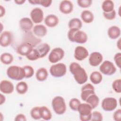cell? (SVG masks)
I'll use <instances>...</instances> for the list:
<instances>
[{
	"label": "cell",
	"mask_w": 121,
	"mask_h": 121,
	"mask_svg": "<svg viewBox=\"0 0 121 121\" xmlns=\"http://www.w3.org/2000/svg\"><path fill=\"white\" fill-rule=\"evenodd\" d=\"M92 108L87 103H80L78 108L80 120L82 121H88L91 119Z\"/></svg>",
	"instance_id": "5"
},
{
	"label": "cell",
	"mask_w": 121,
	"mask_h": 121,
	"mask_svg": "<svg viewBox=\"0 0 121 121\" xmlns=\"http://www.w3.org/2000/svg\"><path fill=\"white\" fill-rule=\"evenodd\" d=\"M100 71L106 75H112L116 71V68L112 62L109 60L104 61L99 67Z\"/></svg>",
	"instance_id": "9"
},
{
	"label": "cell",
	"mask_w": 121,
	"mask_h": 121,
	"mask_svg": "<svg viewBox=\"0 0 121 121\" xmlns=\"http://www.w3.org/2000/svg\"><path fill=\"white\" fill-rule=\"evenodd\" d=\"M103 120V115L98 111H94L92 112L91 119L92 121H101Z\"/></svg>",
	"instance_id": "38"
},
{
	"label": "cell",
	"mask_w": 121,
	"mask_h": 121,
	"mask_svg": "<svg viewBox=\"0 0 121 121\" xmlns=\"http://www.w3.org/2000/svg\"><path fill=\"white\" fill-rule=\"evenodd\" d=\"M34 34L38 37H43L47 33V29L45 26L43 25H37L33 28Z\"/></svg>",
	"instance_id": "22"
},
{
	"label": "cell",
	"mask_w": 121,
	"mask_h": 121,
	"mask_svg": "<svg viewBox=\"0 0 121 121\" xmlns=\"http://www.w3.org/2000/svg\"><path fill=\"white\" fill-rule=\"evenodd\" d=\"M68 37L69 41L78 43H84L87 41V35L84 31L79 29H69L68 33Z\"/></svg>",
	"instance_id": "2"
},
{
	"label": "cell",
	"mask_w": 121,
	"mask_h": 121,
	"mask_svg": "<svg viewBox=\"0 0 121 121\" xmlns=\"http://www.w3.org/2000/svg\"><path fill=\"white\" fill-rule=\"evenodd\" d=\"M14 89L13 84L9 81L7 80H3L0 83V91L6 94H9L12 93Z\"/></svg>",
	"instance_id": "16"
},
{
	"label": "cell",
	"mask_w": 121,
	"mask_h": 121,
	"mask_svg": "<svg viewBox=\"0 0 121 121\" xmlns=\"http://www.w3.org/2000/svg\"><path fill=\"white\" fill-rule=\"evenodd\" d=\"M68 26L69 29L75 28L80 30L82 26V23L79 18H73L69 20Z\"/></svg>",
	"instance_id": "30"
},
{
	"label": "cell",
	"mask_w": 121,
	"mask_h": 121,
	"mask_svg": "<svg viewBox=\"0 0 121 121\" xmlns=\"http://www.w3.org/2000/svg\"><path fill=\"white\" fill-rule=\"evenodd\" d=\"M27 59L30 60H35L40 58L39 53L36 49H33V50L26 56Z\"/></svg>",
	"instance_id": "33"
},
{
	"label": "cell",
	"mask_w": 121,
	"mask_h": 121,
	"mask_svg": "<svg viewBox=\"0 0 121 121\" xmlns=\"http://www.w3.org/2000/svg\"><path fill=\"white\" fill-rule=\"evenodd\" d=\"M13 40V36L12 33L9 31H4L0 35V44L2 47H7L12 43Z\"/></svg>",
	"instance_id": "11"
},
{
	"label": "cell",
	"mask_w": 121,
	"mask_h": 121,
	"mask_svg": "<svg viewBox=\"0 0 121 121\" xmlns=\"http://www.w3.org/2000/svg\"><path fill=\"white\" fill-rule=\"evenodd\" d=\"M112 87L113 90L117 93H121V79L115 80L112 84Z\"/></svg>",
	"instance_id": "37"
},
{
	"label": "cell",
	"mask_w": 121,
	"mask_h": 121,
	"mask_svg": "<svg viewBox=\"0 0 121 121\" xmlns=\"http://www.w3.org/2000/svg\"><path fill=\"white\" fill-rule=\"evenodd\" d=\"M40 113L41 118L44 120H50L52 117L51 112L46 106H43L40 107Z\"/></svg>",
	"instance_id": "26"
},
{
	"label": "cell",
	"mask_w": 121,
	"mask_h": 121,
	"mask_svg": "<svg viewBox=\"0 0 121 121\" xmlns=\"http://www.w3.org/2000/svg\"><path fill=\"white\" fill-rule=\"evenodd\" d=\"M40 0H29L28 2L33 5L39 4Z\"/></svg>",
	"instance_id": "47"
},
{
	"label": "cell",
	"mask_w": 121,
	"mask_h": 121,
	"mask_svg": "<svg viewBox=\"0 0 121 121\" xmlns=\"http://www.w3.org/2000/svg\"><path fill=\"white\" fill-rule=\"evenodd\" d=\"M26 1L25 0H16L14 2L17 5H22Z\"/></svg>",
	"instance_id": "48"
},
{
	"label": "cell",
	"mask_w": 121,
	"mask_h": 121,
	"mask_svg": "<svg viewBox=\"0 0 121 121\" xmlns=\"http://www.w3.org/2000/svg\"><path fill=\"white\" fill-rule=\"evenodd\" d=\"M69 70L73 75L76 81L80 85L85 83L88 79L87 74L84 69L77 62H72L69 65Z\"/></svg>",
	"instance_id": "1"
},
{
	"label": "cell",
	"mask_w": 121,
	"mask_h": 121,
	"mask_svg": "<svg viewBox=\"0 0 121 121\" xmlns=\"http://www.w3.org/2000/svg\"><path fill=\"white\" fill-rule=\"evenodd\" d=\"M58 17L55 15L50 14L47 15L44 19L45 24L49 27H54L59 23Z\"/></svg>",
	"instance_id": "19"
},
{
	"label": "cell",
	"mask_w": 121,
	"mask_h": 121,
	"mask_svg": "<svg viewBox=\"0 0 121 121\" xmlns=\"http://www.w3.org/2000/svg\"><path fill=\"white\" fill-rule=\"evenodd\" d=\"M33 49H34V46L31 43L27 42H23L17 47V52L20 55L26 56Z\"/></svg>",
	"instance_id": "15"
},
{
	"label": "cell",
	"mask_w": 121,
	"mask_h": 121,
	"mask_svg": "<svg viewBox=\"0 0 121 121\" xmlns=\"http://www.w3.org/2000/svg\"><path fill=\"white\" fill-rule=\"evenodd\" d=\"M60 11L64 14L70 13L73 9V3L69 0H62L59 5Z\"/></svg>",
	"instance_id": "17"
},
{
	"label": "cell",
	"mask_w": 121,
	"mask_h": 121,
	"mask_svg": "<svg viewBox=\"0 0 121 121\" xmlns=\"http://www.w3.org/2000/svg\"><path fill=\"white\" fill-rule=\"evenodd\" d=\"M20 28L25 33L30 31L33 26V22L28 17H23L19 21Z\"/></svg>",
	"instance_id": "18"
},
{
	"label": "cell",
	"mask_w": 121,
	"mask_h": 121,
	"mask_svg": "<svg viewBox=\"0 0 121 121\" xmlns=\"http://www.w3.org/2000/svg\"><path fill=\"white\" fill-rule=\"evenodd\" d=\"M64 56V51L59 47L55 48L52 50L49 54L48 60L52 63H55L60 60Z\"/></svg>",
	"instance_id": "7"
},
{
	"label": "cell",
	"mask_w": 121,
	"mask_h": 121,
	"mask_svg": "<svg viewBox=\"0 0 121 121\" xmlns=\"http://www.w3.org/2000/svg\"><path fill=\"white\" fill-rule=\"evenodd\" d=\"M52 3V0H40L39 1V4L45 8L49 7Z\"/></svg>",
	"instance_id": "43"
},
{
	"label": "cell",
	"mask_w": 121,
	"mask_h": 121,
	"mask_svg": "<svg viewBox=\"0 0 121 121\" xmlns=\"http://www.w3.org/2000/svg\"><path fill=\"white\" fill-rule=\"evenodd\" d=\"M108 35L112 39H116L121 35V29L116 26H112L110 27L107 31Z\"/></svg>",
	"instance_id": "21"
},
{
	"label": "cell",
	"mask_w": 121,
	"mask_h": 121,
	"mask_svg": "<svg viewBox=\"0 0 121 121\" xmlns=\"http://www.w3.org/2000/svg\"><path fill=\"white\" fill-rule=\"evenodd\" d=\"M67 71V67L63 63H58L52 65L50 69V72L52 76L60 78L64 76Z\"/></svg>",
	"instance_id": "6"
},
{
	"label": "cell",
	"mask_w": 121,
	"mask_h": 121,
	"mask_svg": "<svg viewBox=\"0 0 121 121\" xmlns=\"http://www.w3.org/2000/svg\"><path fill=\"white\" fill-rule=\"evenodd\" d=\"M48 76L47 69L44 68L39 69L35 74V77L37 80L39 81H43L45 80Z\"/></svg>",
	"instance_id": "25"
},
{
	"label": "cell",
	"mask_w": 121,
	"mask_h": 121,
	"mask_svg": "<svg viewBox=\"0 0 121 121\" xmlns=\"http://www.w3.org/2000/svg\"><path fill=\"white\" fill-rule=\"evenodd\" d=\"M117 106V101L114 97H106L101 103L103 109L107 112H111L115 109Z\"/></svg>",
	"instance_id": "8"
},
{
	"label": "cell",
	"mask_w": 121,
	"mask_h": 121,
	"mask_svg": "<svg viewBox=\"0 0 121 121\" xmlns=\"http://www.w3.org/2000/svg\"><path fill=\"white\" fill-rule=\"evenodd\" d=\"M52 105L53 110L57 114L61 115L66 112V103L64 98L61 96L54 97L52 100Z\"/></svg>",
	"instance_id": "4"
},
{
	"label": "cell",
	"mask_w": 121,
	"mask_h": 121,
	"mask_svg": "<svg viewBox=\"0 0 121 121\" xmlns=\"http://www.w3.org/2000/svg\"><path fill=\"white\" fill-rule=\"evenodd\" d=\"M86 102L89 104L93 109L98 106L99 102V98L95 94L89 96L86 100Z\"/></svg>",
	"instance_id": "27"
},
{
	"label": "cell",
	"mask_w": 121,
	"mask_h": 121,
	"mask_svg": "<svg viewBox=\"0 0 121 121\" xmlns=\"http://www.w3.org/2000/svg\"><path fill=\"white\" fill-rule=\"evenodd\" d=\"M7 75L9 78L15 80H21L25 78L23 67L17 66L9 67L7 70Z\"/></svg>",
	"instance_id": "3"
},
{
	"label": "cell",
	"mask_w": 121,
	"mask_h": 121,
	"mask_svg": "<svg viewBox=\"0 0 121 121\" xmlns=\"http://www.w3.org/2000/svg\"><path fill=\"white\" fill-rule=\"evenodd\" d=\"M0 17H2L3 16H4L5 13V9L4 7H3L2 5L0 6Z\"/></svg>",
	"instance_id": "45"
},
{
	"label": "cell",
	"mask_w": 121,
	"mask_h": 121,
	"mask_svg": "<svg viewBox=\"0 0 121 121\" xmlns=\"http://www.w3.org/2000/svg\"><path fill=\"white\" fill-rule=\"evenodd\" d=\"M81 17L82 20L86 23H90L94 19V16L93 13L88 10H85L81 13Z\"/></svg>",
	"instance_id": "24"
},
{
	"label": "cell",
	"mask_w": 121,
	"mask_h": 121,
	"mask_svg": "<svg viewBox=\"0 0 121 121\" xmlns=\"http://www.w3.org/2000/svg\"><path fill=\"white\" fill-rule=\"evenodd\" d=\"M0 105H2L3 103H5V100H6V98H5V96L4 95H2V94H0Z\"/></svg>",
	"instance_id": "46"
},
{
	"label": "cell",
	"mask_w": 121,
	"mask_h": 121,
	"mask_svg": "<svg viewBox=\"0 0 121 121\" xmlns=\"http://www.w3.org/2000/svg\"><path fill=\"white\" fill-rule=\"evenodd\" d=\"M15 121H26V118L25 116V115L23 114H17L15 118Z\"/></svg>",
	"instance_id": "44"
},
{
	"label": "cell",
	"mask_w": 121,
	"mask_h": 121,
	"mask_svg": "<svg viewBox=\"0 0 121 121\" xmlns=\"http://www.w3.org/2000/svg\"><path fill=\"white\" fill-rule=\"evenodd\" d=\"M40 107L39 106H36L31 109L30 112V115L33 119L38 120L41 118L40 113Z\"/></svg>",
	"instance_id": "34"
},
{
	"label": "cell",
	"mask_w": 121,
	"mask_h": 121,
	"mask_svg": "<svg viewBox=\"0 0 121 121\" xmlns=\"http://www.w3.org/2000/svg\"><path fill=\"white\" fill-rule=\"evenodd\" d=\"M30 17L32 21L35 24H38L42 22L43 19V12L39 8L33 9L30 12Z\"/></svg>",
	"instance_id": "10"
},
{
	"label": "cell",
	"mask_w": 121,
	"mask_h": 121,
	"mask_svg": "<svg viewBox=\"0 0 121 121\" xmlns=\"http://www.w3.org/2000/svg\"><path fill=\"white\" fill-rule=\"evenodd\" d=\"M114 61L119 68H121V52H118L116 53L114 56Z\"/></svg>",
	"instance_id": "41"
},
{
	"label": "cell",
	"mask_w": 121,
	"mask_h": 121,
	"mask_svg": "<svg viewBox=\"0 0 121 121\" xmlns=\"http://www.w3.org/2000/svg\"><path fill=\"white\" fill-rule=\"evenodd\" d=\"M89 55L87 50L82 46H77L74 51V58L78 60L82 61L86 58Z\"/></svg>",
	"instance_id": "12"
},
{
	"label": "cell",
	"mask_w": 121,
	"mask_h": 121,
	"mask_svg": "<svg viewBox=\"0 0 121 121\" xmlns=\"http://www.w3.org/2000/svg\"><path fill=\"white\" fill-rule=\"evenodd\" d=\"M36 49L39 53L40 58H42L44 57L49 52L50 46L47 43H43L38 46Z\"/></svg>",
	"instance_id": "23"
},
{
	"label": "cell",
	"mask_w": 121,
	"mask_h": 121,
	"mask_svg": "<svg viewBox=\"0 0 121 121\" xmlns=\"http://www.w3.org/2000/svg\"><path fill=\"white\" fill-rule=\"evenodd\" d=\"M23 69L25 71V78H31L33 76L34 74V69L32 67L29 65H26L23 67Z\"/></svg>",
	"instance_id": "36"
},
{
	"label": "cell",
	"mask_w": 121,
	"mask_h": 121,
	"mask_svg": "<svg viewBox=\"0 0 121 121\" xmlns=\"http://www.w3.org/2000/svg\"><path fill=\"white\" fill-rule=\"evenodd\" d=\"M95 94V88L91 84H85L81 88V98L84 101H86L89 96Z\"/></svg>",
	"instance_id": "13"
},
{
	"label": "cell",
	"mask_w": 121,
	"mask_h": 121,
	"mask_svg": "<svg viewBox=\"0 0 121 121\" xmlns=\"http://www.w3.org/2000/svg\"><path fill=\"white\" fill-rule=\"evenodd\" d=\"M117 45L118 48L119 49V50H121V39H120L118 40L117 43Z\"/></svg>",
	"instance_id": "49"
},
{
	"label": "cell",
	"mask_w": 121,
	"mask_h": 121,
	"mask_svg": "<svg viewBox=\"0 0 121 121\" xmlns=\"http://www.w3.org/2000/svg\"><path fill=\"white\" fill-rule=\"evenodd\" d=\"M116 11L114 9L110 12H108V13L103 12V15L104 18L109 20H112L114 19L116 17Z\"/></svg>",
	"instance_id": "40"
},
{
	"label": "cell",
	"mask_w": 121,
	"mask_h": 121,
	"mask_svg": "<svg viewBox=\"0 0 121 121\" xmlns=\"http://www.w3.org/2000/svg\"><path fill=\"white\" fill-rule=\"evenodd\" d=\"M80 101L76 98H73L70 99L69 102V106L71 110L74 111L78 110V105L80 104Z\"/></svg>",
	"instance_id": "35"
},
{
	"label": "cell",
	"mask_w": 121,
	"mask_h": 121,
	"mask_svg": "<svg viewBox=\"0 0 121 121\" xmlns=\"http://www.w3.org/2000/svg\"><path fill=\"white\" fill-rule=\"evenodd\" d=\"M113 118L115 121H121V109L117 110L113 113Z\"/></svg>",
	"instance_id": "42"
},
{
	"label": "cell",
	"mask_w": 121,
	"mask_h": 121,
	"mask_svg": "<svg viewBox=\"0 0 121 121\" xmlns=\"http://www.w3.org/2000/svg\"><path fill=\"white\" fill-rule=\"evenodd\" d=\"M103 60V55L99 52H95L91 53L89 57V62L91 66L96 67L100 64Z\"/></svg>",
	"instance_id": "14"
},
{
	"label": "cell",
	"mask_w": 121,
	"mask_h": 121,
	"mask_svg": "<svg viewBox=\"0 0 121 121\" xmlns=\"http://www.w3.org/2000/svg\"><path fill=\"white\" fill-rule=\"evenodd\" d=\"M0 61L5 65L10 64L13 61V56L9 53H3L0 55Z\"/></svg>",
	"instance_id": "31"
},
{
	"label": "cell",
	"mask_w": 121,
	"mask_h": 121,
	"mask_svg": "<svg viewBox=\"0 0 121 121\" xmlns=\"http://www.w3.org/2000/svg\"><path fill=\"white\" fill-rule=\"evenodd\" d=\"M16 89L18 94L20 95L25 94L28 90V85L26 82H19L17 84Z\"/></svg>",
	"instance_id": "32"
},
{
	"label": "cell",
	"mask_w": 121,
	"mask_h": 121,
	"mask_svg": "<svg viewBox=\"0 0 121 121\" xmlns=\"http://www.w3.org/2000/svg\"><path fill=\"white\" fill-rule=\"evenodd\" d=\"M90 79L92 83L97 85L101 82L103 79V76L99 72L97 71H94L90 74Z\"/></svg>",
	"instance_id": "28"
},
{
	"label": "cell",
	"mask_w": 121,
	"mask_h": 121,
	"mask_svg": "<svg viewBox=\"0 0 121 121\" xmlns=\"http://www.w3.org/2000/svg\"><path fill=\"white\" fill-rule=\"evenodd\" d=\"M78 5L83 8H86L89 7L92 3L91 0H78L77 1Z\"/></svg>",
	"instance_id": "39"
},
{
	"label": "cell",
	"mask_w": 121,
	"mask_h": 121,
	"mask_svg": "<svg viewBox=\"0 0 121 121\" xmlns=\"http://www.w3.org/2000/svg\"><path fill=\"white\" fill-rule=\"evenodd\" d=\"M24 38L25 42H27L31 43L34 46V47L36 46L41 41L40 39L35 37L33 34L30 32L26 33Z\"/></svg>",
	"instance_id": "20"
},
{
	"label": "cell",
	"mask_w": 121,
	"mask_h": 121,
	"mask_svg": "<svg viewBox=\"0 0 121 121\" xmlns=\"http://www.w3.org/2000/svg\"><path fill=\"white\" fill-rule=\"evenodd\" d=\"M114 3L112 0H106L103 1L102 5V8L104 12L108 13L114 10Z\"/></svg>",
	"instance_id": "29"
}]
</instances>
